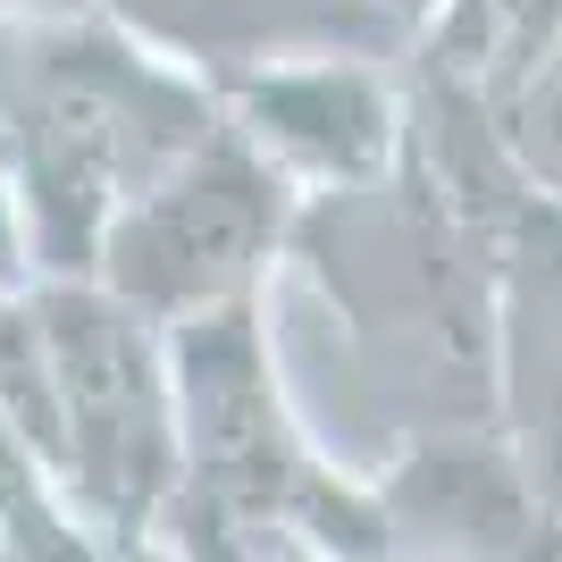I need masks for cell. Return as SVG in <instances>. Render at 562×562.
I'll use <instances>...</instances> for the list:
<instances>
[{
  "label": "cell",
  "mask_w": 562,
  "mask_h": 562,
  "mask_svg": "<svg viewBox=\"0 0 562 562\" xmlns=\"http://www.w3.org/2000/svg\"><path fill=\"white\" fill-rule=\"evenodd\" d=\"M294 211L303 186L218 110L211 135L101 227L93 269L135 311H218L252 294V269L294 235Z\"/></svg>",
  "instance_id": "1"
},
{
  "label": "cell",
  "mask_w": 562,
  "mask_h": 562,
  "mask_svg": "<svg viewBox=\"0 0 562 562\" xmlns=\"http://www.w3.org/2000/svg\"><path fill=\"white\" fill-rule=\"evenodd\" d=\"M202 85L303 193L370 186L403 151V85L378 59H352V50L252 59V68L202 76Z\"/></svg>",
  "instance_id": "2"
},
{
  "label": "cell",
  "mask_w": 562,
  "mask_h": 562,
  "mask_svg": "<svg viewBox=\"0 0 562 562\" xmlns=\"http://www.w3.org/2000/svg\"><path fill=\"white\" fill-rule=\"evenodd\" d=\"M479 110H487L495 143L513 151L520 177L562 202V0H554V18L529 34V50L504 68V85L479 93Z\"/></svg>",
  "instance_id": "3"
}]
</instances>
